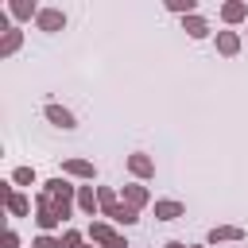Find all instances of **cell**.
<instances>
[{"label": "cell", "instance_id": "cell-5", "mask_svg": "<svg viewBox=\"0 0 248 248\" xmlns=\"http://www.w3.org/2000/svg\"><path fill=\"white\" fill-rule=\"evenodd\" d=\"M43 112H46V120H50V124H58V128H66V132H70V128H78L74 112H70V108H62V105H54V101H50Z\"/></svg>", "mask_w": 248, "mask_h": 248}, {"label": "cell", "instance_id": "cell-22", "mask_svg": "<svg viewBox=\"0 0 248 248\" xmlns=\"http://www.w3.org/2000/svg\"><path fill=\"white\" fill-rule=\"evenodd\" d=\"M4 248H19V236L16 232H4Z\"/></svg>", "mask_w": 248, "mask_h": 248}, {"label": "cell", "instance_id": "cell-3", "mask_svg": "<svg viewBox=\"0 0 248 248\" xmlns=\"http://www.w3.org/2000/svg\"><path fill=\"white\" fill-rule=\"evenodd\" d=\"M89 236H93L101 248H128V240H124L116 229H108L105 221H93V225H89Z\"/></svg>", "mask_w": 248, "mask_h": 248}, {"label": "cell", "instance_id": "cell-2", "mask_svg": "<svg viewBox=\"0 0 248 248\" xmlns=\"http://www.w3.org/2000/svg\"><path fill=\"white\" fill-rule=\"evenodd\" d=\"M97 198H101L105 217H112V221H120V225H136V221H140V209H132L128 202H120V198H116V190L101 186V190H97Z\"/></svg>", "mask_w": 248, "mask_h": 248}, {"label": "cell", "instance_id": "cell-18", "mask_svg": "<svg viewBox=\"0 0 248 248\" xmlns=\"http://www.w3.org/2000/svg\"><path fill=\"white\" fill-rule=\"evenodd\" d=\"M167 8H170V12H182V19L194 16V0H167Z\"/></svg>", "mask_w": 248, "mask_h": 248}, {"label": "cell", "instance_id": "cell-11", "mask_svg": "<svg viewBox=\"0 0 248 248\" xmlns=\"http://www.w3.org/2000/svg\"><path fill=\"white\" fill-rule=\"evenodd\" d=\"M182 27H186V35H190V39H205V35H209V23H205L202 16H186V19H182Z\"/></svg>", "mask_w": 248, "mask_h": 248}, {"label": "cell", "instance_id": "cell-12", "mask_svg": "<svg viewBox=\"0 0 248 248\" xmlns=\"http://www.w3.org/2000/svg\"><path fill=\"white\" fill-rule=\"evenodd\" d=\"M186 209H182V202H155V217L159 221H174V217H182Z\"/></svg>", "mask_w": 248, "mask_h": 248}, {"label": "cell", "instance_id": "cell-15", "mask_svg": "<svg viewBox=\"0 0 248 248\" xmlns=\"http://www.w3.org/2000/svg\"><path fill=\"white\" fill-rule=\"evenodd\" d=\"M12 16L16 19H31V16H39V8L31 0H12Z\"/></svg>", "mask_w": 248, "mask_h": 248}, {"label": "cell", "instance_id": "cell-13", "mask_svg": "<svg viewBox=\"0 0 248 248\" xmlns=\"http://www.w3.org/2000/svg\"><path fill=\"white\" fill-rule=\"evenodd\" d=\"M209 240L217 244V240H244V229L240 225H217L213 232H209Z\"/></svg>", "mask_w": 248, "mask_h": 248}, {"label": "cell", "instance_id": "cell-9", "mask_svg": "<svg viewBox=\"0 0 248 248\" xmlns=\"http://www.w3.org/2000/svg\"><path fill=\"white\" fill-rule=\"evenodd\" d=\"M217 50L232 58V54L240 50V35H236V31H217Z\"/></svg>", "mask_w": 248, "mask_h": 248}, {"label": "cell", "instance_id": "cell-20", "mask_svg": "<svg viewBox=\"0 0 248 248\" xmlns=\"http://www.w3.org/2000/svg\"><path fill=\"white\" fill-rule=\"evenodd\" d=\"M62 248H81V232H74V229H70V232L62 236Z\"/></svg>", "mask_w": 248, "mask_h": 248}, {"label": "cell", "instance_id": "cell-16", "mask_svg": "<svg viewBox=\"0 0 248 248\" xmlns=\"http://www.w3.org/2000/svg\"><path fill=\"white\" fill-rule=\"evenodd\" d=\"M23 43V31L19 27H12V31H4V43H0V54H12L16 46Z\"/></svg>", "mask_w": 248, "mask_h": 248}, {"label": "cell", "instance_id": "cell-21", "mask_svg": "<svg viewBox=\"0 0 248 248\" xmlns=\"http://www.w3.org/2000/svg\"><path fill=\"white\" fill-rule=\"evenodd\" d=\"M35 248H62V240H54V236H46V232H43V236L35 240Z\"/></svg>", "mask_w": 248, "mask_h": 248}, {"label": "cell", "instance_id": "cell-19", "mask_svg": "<svg viewBox=\"0 0 248 248\" xmlns=\"http://www.w3.org/2000/svg\"><path fill=\"white\" fill-rule=\"evenodd\" d=\"M12 182H19V186H31V182H35V170H31V167H16Z\"/></svg>", "mask_w": 248, "mask_h": 248}, {"label": "cell", "instance_id": "cell-23", "mask_svg": "<svg viewBox=\"0 0 248 248\" xmlns=\"http://www.w3.org/2000/svg\"><path fill=\"white\" fill-rule=\"evenodd\" d=\"M167 248H186V244H182V240H170V244H167Z\"/></svg>", "mask_w": 248, "mask_h": 248}, {"label": "cell", "instance_id": "cell-1", "mask_svg": "<svg viewBox=\"0 0 248 248\" xmlns=\"http://www.w3.org/2000/svg\"><path fill=\"white\" fill-rule=\"evenodd\" d=\"M70 198H74V186H70L66 178L43 182V190H39V198H35V221H39L43 232H50L54 225H62V221L70 217Z\"/></svg>", "mask_w": 248, "mask_h": 248}, {"label": "cell", "instance_id": "cell-10", "mask_svg": "<svg viewBox=\"0 0 248 248\" xmlns=\"http://www.w3.org/2000/svg\"><path fill=\"white\" fill-rule=\"evenodd\" d=\"M62 170L66 174H74V178H93L97 170H93V163H85V159H66L62 163Z\"/></svg>", "mask_w": 248, "mask_h": 248}, {"label": "cell", "instance_id": "cell-4", "mask_svg": "<svg viewBox=\"0 0 248 248\" xmlns=\"http://www.w3.org/2000/svg\"><path fill=\"white\" fill-rule=\"evenodd\" d=\"M35 23H39V31H62V27H66V16H62L58 8H39Z\"/></svg>", "mask_w": 248, "mask_h": 248}, {"label": "cell", "instance_id": "cell-7", "mask_svg": "<svg viewBox=\"0 0 248 248\" xmlns=\"http://www.w3.org/2000/svg\"><path fill=\"white\" fill-rule=\"evenodd\" d=\"M221 19H225V23H240V19H248V4H244V0H229V4L221 8Z\"/></svg>", "mask_w": 248, "mask_h": 248}, {"label": "cell", "instance_id": "cell-8", "mask_svg": "<svg viewBox=\"0 0 248 248\" xmlns=\"http://www.w3.org/2000/svg\"><path fill=\"white\" fill-rule=\"evenodd\" d=\"M147 198H151V194H147V186H140V182H128V186H124V202H128L132 209L147 205Z\"/></svg>", "mask_w": 248, "mask_h": 248}, {"label": "cell", "instance_id": "cell-14", "mask_svg": "<svg viewBox=\"0 0 248 248\" xmlns=\"http://www.w3.org/2000/svg\"><path fill=\"white\" fill-rule=\"evenodd\" d=\"M78 205H81V209H85V213L93 217V209L101 205V198H97V190H93V186H81V190H78Z\"/></svg>", "mask_w": 248, "mask_h": 248}, {"label": "cell", "instance_id": "cell-17", "mask_svg": "<svg viewBox=\"0 0 248 248\" xmlns=\"http://www.w3.org/2000/svg\"><path fill=\"white\" fill-rule=\"evenodd\" d=\"M8 209H12L16 217H23V213H31V202H27L23 194H12V198H8Z\"/></svg>", "mask_w": 248, "mask_h": 248}, {"label": "cell", "instance_id": "cell-6", "mask_svg": "<svg viewBox=\"0 0 248 248\" xmlns=\"http://www.w3.org/2000/svg\"><path fill=\"white\" fill-rule=\"evenodd\" d=\"M128 170H132L136 178H151V174H155V163H151L143 151H136V155H128Z\"/></svg>", "mask_w": 248, "mask_h": 248}]
</instances>
